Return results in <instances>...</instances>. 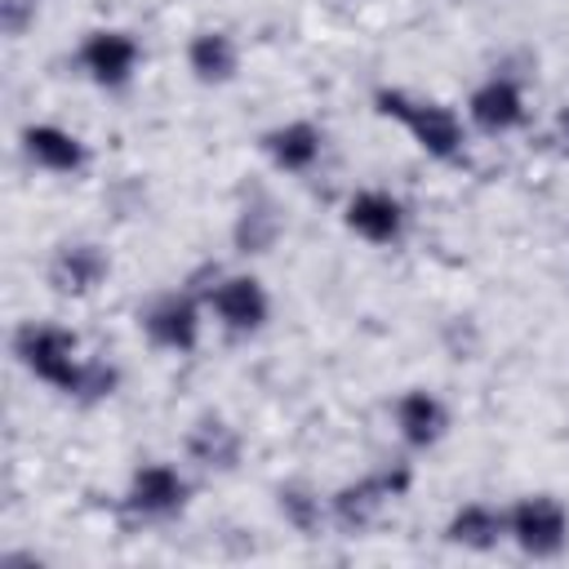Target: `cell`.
Returning <instances> with one entry per match:
<instances>
[{
	"label": "cell",
	"instance_id": "cell-1",
	"mask_svg": "<svg viewBox=\"0 0 569 569\" xmlns=\"http://www.w3.org/2000/svg\"><path fill=\"white\" fill-rule=\"evenodd\" d=\"M373 107H378V116L396 120L418 142V151H427L431 160H462L467 129H462V116L449 102L418 98V93H405V89H378Z\"/></svg>",
	"mask_w": 569,
	"mask_h": 569
},
{
	"label": "cell",
	"instance_id": "cell-2",
	"mask_svg": "<svg viewBox=\"0 0 569 569\" xmlns=\"http://www.w3.org/2000/svg\"><path fill=\"white\" fill-rule=\"evenodd\" d=\"M13 356H18V365L31 378H40L44 387H53L62 396H76L80 373H84V360H89V356H80V338L71 329H62V325H49V320L18 325Z\"/></svg>",
	"mask_w": 569,
	"mask_h": 569
},
{
	"label": "cell",
	"instance_id": "cell-3",
	"mask_svg": "<svg viewBox=\"0 0 569 569\" xmlns=\"http://www.w3.org/2000/svg\"><path fill=\"white\" fill-rule=\"evenodd\" d=\"M507 525H511V542L533 560H551L569 547V507L556 493L516 498L507 507Z\"/></svg>",
	"mask_w": 569,
	"mask_h": 569
},
{
	"label": "cell",
	"instance_id": "cell-4",
	"mask_svg": "<svg viewBox=\"0 0 569 569\" xmlns=\"http://www.w3.org/2000/svg\"><path fill=\"white\" fill-rule=\"evenodd\" d=\"M405 489H409V471H405V467L360 476V480L342 485V489L329 498V516H333V525H338L342 533H365V529L382 516V507H387L391 498H400Z\"/></svg>",
	"mask_w": 569,
	"mask_h": 569
},
{
	"label": "cell",
	"instance_id": "cell-5",
	"mask_svg": "<svg viewBox=\"0 0 569 569\" xmlns=\"http://www.w3.org/2000/svg\"><path fill=\"white\" fill-rule=\"evenodd\" d=\"M204 302L213 307L218 325H222L227 333H236V338L258 333V329L267 325V316H271V298H267L262 280L249 276V271H240V276H218V280L204 289Z\"/></svg>",
	"mask_w": 569,
	"mask_h": 569
},
{
	"label": "cell",
	"instance_id": "cell-6",
	"mask_svg": "<svg viewBox=\"0 0 569 569\" xmlns=\"http://www.w3.org/2000/svg\"><path fill=\"white\" fill-rule=\"evenodd\" d=\"M200 293L204 289H169L160 298H151V307L142 311V329L156 347L164 351H196L200 342Z\"/></svg>",
	"mask_w": 569,
	"mask_h": 569
},
{
	"label": "cell",
	"instance_id": "cell-7",
	"mask_svg": "<svg viewBox=\"0 0 569 569\" xmlns=\"http://www.w3.org/2000/svg\"><path fill=\"white\" fill-rule=\"evenodd\" d=\"M191 498V485L178 467L169 462H142L133 476H129V489H124V511L138 516V520H169L187 507Z\"/></svg>",
	"mask_w": 569,
	"mask_h": 569
},
{
	"label": "cell",
	"instance_id": "cell-8",
	"mask_svg": "<svg viewBox=\"0 0 569 569\" xmlns=\"http://www.w3.org/2000/svg\"><path fill=\"white\" fill-rule=\"evenodd\" d=\"M138 58H142L138 40H133L129 31H116V27L89 31V36L80 40V53H76L80 71H84L98 89H124V84L133 80V71H138Z\"/></svg>",
	"mask_w": 569,
	"mask_h": 569
},
{
	"label": "cell",
	"instance_id": "cell-9",
	"mask_svg": "<svg viewBox=\"0 0 569 569\" xmlns=\"http://www.w3.org/2000/svg\"><path fill=\"white\" fill-rule=\"evenodd\" d=\"M525 116H529L525 89H520V80H511V76H489V80L476 84L471 98H467V120H471L480 133H489V138L520 129Z\"/></svg>",
	"mask_w": 569,
	"mask_h": 569
},
{
	"label": "cell",
	"instance_id": "cell-10",
	"mask_svg": "<svg viewBox=\"0 0 569 569\" xmlns=\"http://www.w3.org/2000/svg\"><path fill=\"white\" fill-rule=\"evenodd\" d=\"M342 222L351 236H360L365 244H396L405 236V204L391 196V191H356L347 204H342Z\"/></svg>",
	"mask_w": 569,
	"mask_h": 569
},
{
	"label": "cell",
	"instance_id": "cell-11",
	"mask_svg": "<svg viewBox=\"0 0 569 569\" xmlns=\"http://www.w3.org/2000/svg\"><path fill=\"white\" fill-rule=\"evenodd\" d=\"M111 271V258L89 244V240H76V244H62L53 258H49V284L62 293V298H84L93 293Z\"/></svg>",
	"mask_w": 569,
	"mask_h": 569
},
{
	"label": "cell",
	"instance_id": "cell-12",
	"mask_svg": "<svg viewBox=\"0 0 569 569\" xmlns=\"http://www.w3.org/2000/svg\"><path fill=\"white\" fill-rule=\"evenodd\" d=\"M391 413H396V431H400V440H405L409 449H431V445L449 431V409H445V400H440L436 391H427V387L400 391Z\"/></svg>",
	"mask_w": 569,
	"mask_h": 569
},
{
	"label": "cell",
	"instance_id": "cell-13",
	"mask_svg": "<svg viewBox=\"0 0 569 569\" xmlns=\"http://www.w3.org/2000/svg\"><path fill=\"white\" fill-rule=\"evenodd\" d=\"M18 138H22L27 160L49 173H80L89 164V147L62 124H27Z\"/></svg>",
	"mask_w": 569,
	"mask_h": 569
},
{
	"label": "cell",
	"instance_id": "cell-14",
	"mask_svg": "<svg viewBox=\"0 0 569 569\" xmlns=\"http://www.w3.org/2000/svg\"><path fill=\"white\" fill-rule=\"evenodd\" d=\"M258 142L280 173H307L325 151V133L311 120H284V124L267 129Z\"/></svg>",
	"mask_w": 569,
	"mask_h": 569
},
{
	"label": "cell",
	"instance_id": "cell-15",
	"mask_svg": "<svg viewBox=\"0 0 569 569\" xmlns=\"http://www.w3.org/2000/svg\"><path fill=\"white\" fill-rule=\"evenodd\" d=\"M445 538L453 547H467V551H493L502 538H511V525H507V511L493 502H462L449 516Z\"/></svg>",
	"mask_w": 569,
	"mask_h": 569
},
{
	"label": "cell",
	"instance_id": "cell-16",
	"mask_svg": "<svg viewBox=\"0 0 569 569\" xmlns=\"http://www.w3.org/2000/svg\"><path fill=\"white\" fill-rule=\"evenodd\" d=\"M187 458L196 467H209V471H231L240 462V431L218 418V413H204L196 418V427L187 431Z\"/></svg>",
	"mask_w": 569,
	"mask_h": 569
},
{
	"label": "cell",
	"instance_id": "cell-17",
	"mask_svg": "<svg viewBox=\"0 0 569 569\" xmlns=\"http://www.w3.org/2000/svg\"><path fill=\"white\" fill-rule=\"evenodd\" d=\"M187 67L200 84H227L240 71V44L227 31H196L187 40Z\"/></svg>",
	"mask_w": 569,
	"mask_h": 569
},
{
	"label": "cell",
	"instance_id": "cell-18",
	"mask_svg": "<svg viewBox=\"0 0 569 569\" xmlns=\"http://www.w3.org/2000/svg\"><path fill=\"white\" fill-rule=\"evenodd\" d=\"M280 213L267 204V200H253L236 213V227H231V240L240 253H267L276 240H280Z\"/></svg>",
	"mask_w": 569,
	"mask_h": 569
},
{
	"label": "cell",
	"instance_id": "cell-19",
	"mask_svg": "<svg viewBox=\"0 0 569 569\" xmlns=\"http://www.w3.org/2000/svg\"><path fill=\"white\" fill-rule=\"evenodd\" d=\"M280 516L298 529V533H316V525H320V498L311 493V489H302V485H280Z\"/></svg>",
	"mask_w": 569,
	"mask_h": 569
},
{
	"label": "cell",
	"instance_id": "cell-20",
	"mask_svg": "<svg viewBox=\"0 0 569 569\" xmlns=\"http://www.w3.org/2000/svg\"><path fill=\"white\" fill-rule=\"evenodd\" d=\"M120 387V369L111 360H84V373H80V387H76V400L93 405V400H107L111 391Z\"/></svg>",
	"mask_w": 569,
	"mask_h": 569
},
{
	"label": "cell",
	"instance_id": "cell-21",
	"mask_svg": "<svg viewBox=\"0 0 569 569\" xmlns=\"http://www.w3.org/2000/svg\"><path fill=\"white\" fill-rule=\"evenodd\" d=\"M31 18H36V0H0V27L9 36H22Z\"/></svg>",
	"mask_w": 569,
	"mask_h": 569
},
{
	"label": "cell",
	"instance_id": "cell-22",
	"mask_svg": "<svg viewBox=\"0 0 569 569\" xmlns=\"http://www.w3.org/2000/svg\"><path fill=\"white\" fill-rule=\"evenodd\" d=\"M556 129H560V138H565V147H569V102L556 111Z\"/></svg>",
	"mask_w": 569,
	"mask_h": 569
}]
</instances>
